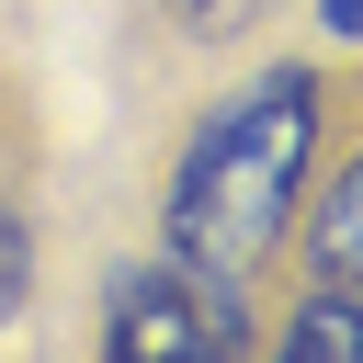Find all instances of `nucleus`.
Segmentation results:
<instances>
[{"label": "nucleus", "mask_w": 363, "mask_h": 363, "mask_svg": "<svg viewBox=\"0 0 363 363\" xmlns=\"http://www.w3.org/2000/svg\"><path fill=\"white\" fill-rule=\"evenodd\" d=\"M306 170H318V68L272 57L227 102H204V125L170 147V170H159V250L216 272V284L272 272V250L306 216Z\"/></svg>", "instance_id": "nucleus-1"}, {"label": "nucleus", "mask_w": 363, "mask_h": 363, "mask_svg": "<svg viewBox=\"0 0 363 363\" xmlns=\"http://www.w3.org/2000/svg\"><path fill=\"white\" fill-rule=\"evenodd\" d=\"M272 352H284V363H363V284H329V272H318V284L295 295V318L272 329Z\"/></svg>", "instance_id": "nucleus-3"}, {"label": "nucleus", "mask_w": 363, "mask_h": 363, "mask_svg": "<svg viewBox=\"0 0 363 363\" xmlns=\"http://www.w3.org/2000/svg\"><path fill=\"white\" fill-rule=\"evenodd\" d=\"M284 0H170V23L182 34H250V23H272Z\"/></svg>", "instance_id": "nucleus-5"}, {"label": "nucleus", "mask_w": 363, "mask_h": 363, "mask_svg": "<svg viewBox=\"0 0 363 363\" xmlns=\"http://www.w3.org/2000/svg\"><path fill=\"white\" fill-rule=\"evenodd\" d=\"M318 34L329 45H363V0H318Z\"/></svg>", "instance_id": "nucleus-7"}, {"label": "nucleus", "mask_w": 363, "mask_h": 363, "mask_svg": "<svg viewBox=\"0 0 363 363\" xmlns=\"http://www.w3.org/2000/svg\"><path fill=\"white\" fill-rule=\"evenodd\" d=\"M295 227H306V272L363 284V159H352V170H340V182H329V193H318Z\"/></svg>", "instance_id": "nucleus-4"}, {"label": "nucleus", "mask_w": 363, "mask_h": 363, "mask_svg": "<svg viewBox=\"0 0 363 363\" xmlns=\"http://www.w3.org/2000/svg\"><path fill=\"white\" fill-rule=\"evenodd\" d=\"M102 352L113 363H238V352H261V329H250L238 284L159 250V261H125L102 284Z\"/></svg>", "instance_id": "nucleus-2"}, {"label": "nucleus", "mask_w": 363, "mask_h": 363, "mask_svg": "<svg viewBox=\"0 0 363 363\" xmlns=\"http://www.w3.org/2000/svg\"><path fill=\"white\" fill-rule=\"evenodd\" d=\"M23 284H34V227H23V204L0 193V318L23 306Z\"/></svg>", "instance_id": "nucleus-6"}]
</instances>
